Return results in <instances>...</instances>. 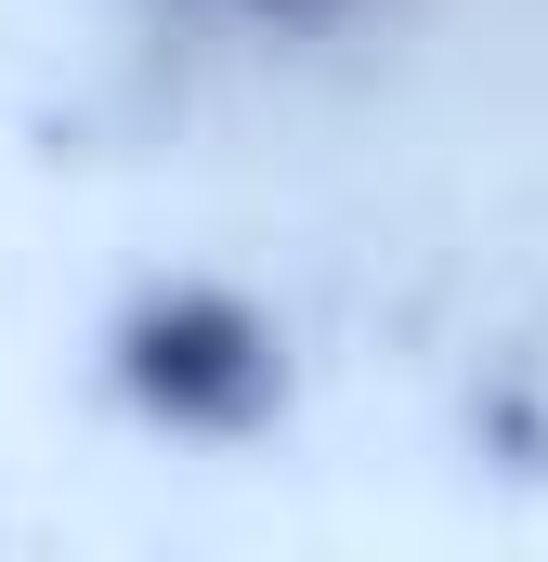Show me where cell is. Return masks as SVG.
<instances>
[{"mask_svg":"<svg viewBox=\"0 0 548 562\" xmlns=\"http://www.w3.org/2000/svg\"><path fill=\"white\" fill-rule=\"evenodd\" d=\"M118 393H132L157 431H183V445H249L274 419V393H287V340H274L262 301H236V288L183 276V288H144L132 314H118Z\"/></svg>","mask_w":548,"mask_h":562,"instance_id":"cell-1","label":"cell"}]
</instances>
